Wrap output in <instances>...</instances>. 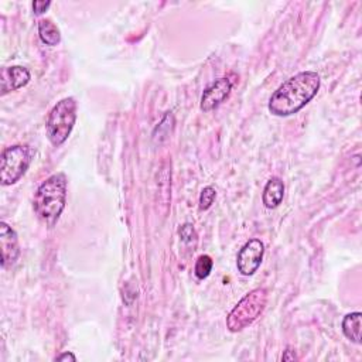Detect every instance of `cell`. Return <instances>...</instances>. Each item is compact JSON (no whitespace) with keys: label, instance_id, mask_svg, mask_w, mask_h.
<instances>
[{"label":"cell","instance_id":"cell-11","mask_svg":"<svg viewBox=\"0 0 362 362\" xmlns=\"http://www.w3.org/2000/svg\"><path fill=\"white\" fill-rule=\"evenodd\" d=\"M361 319L362 315L359 311L351 313L343 320V332L348 340L355 344H361Z\"/></svg>","mask_w":362,"mask_h":362},{"label":"cell","instance_id":"cell-16","mask_svg":"<svg viewBox=\"0 0 362 362\" xmlns=\"http://www.w3.org/2000/svg\"><path fill=\"white\" fill-rule=\"evenodd\" d=\"M180 235L183 236L184 240H191L192 236H194V228H192L191 224H184L180 228Z\"/></svg>","mask_w":362,"mask_h":362},{"label":"cell","instance_id":"cell-1","mask_svg":"<svg viewBox=\"0 0 362 362\" xmlns=\"http://www.w3.org/2000/svg\"><path fill=\"white\" fill-rule=\"evenodd\" d=\"M320 89V76L315 71L299 72L282 84L269 101V111L276 116H291L303 109Z\"/></svg>","mask_w":362,"mask_h":362},{"label":"cell","instance_id":"cell-10","mask_svg":"<svg viewBox=\"0 0 362 362\" xmlns=\"http://www.w3.org/2000/svg\"><path fill=\"white\" fill-rule=\"evenodd\" d=\"M283 197H284V184H283V181L279 177H272L268 181L267 187H264V190H263L262 200H263L264 207L269 208V210L278 208L282 204Z\"/></svg>","mask_w":362,"mask_h":362},{"label":"cell","instance_id":"cell-12","mask_svg":"<svg viewBox=\"0 0 362 362\" xmlns=\"http://www.w3.org/2000/svg\"><path fill=\"white\" fill-rule=\"evenodd\" d=\"M38 36L44 44L52 47L60 44L61 41V34L58 27L48 19H43L38 21Z\"/></svg>","mask_w":362,"mask_h":362},{"label":"cell","instance_id":"cell-8","mask_svg":"<svg viewBox=\"0 0 362 362\" xmlns=\"http://www.w3.org/2000/svg\"><path fill=\"white\" fill-rule=\"evenodd\" d=\"M232 89V82L229 78H220L212 82L201 96V109L210 112L221 105Z\"/></svg>","mask_w":362,"mask_h":362},{"label":"cell","instance_id":"cell-2","mask_svg":"<svg viewBox=\"0 0 362 362\" xmlns=\"http://www.w3.org/2000/svg\"><path fill=\"white\" fill-rule=\"evenodd\" d=\"M67 203V177L63 173L48 177L34 196V211L48 225H54Z\"/></svg>","mask_w":362,"mask_h":362},{"label":"cell","instance_id":"cell-13","mask_svg":"<svg viewBox=\"0 0 362 362\" xmlns=\"http://www.w3.org/2000/svg\"><path fill=\"white\" fill-rule=\"evenodd\" d=\"M212 267H214V262L212 259L208 256V255H201L197 262H196V276L199 279H205L210 276L211 271H212Z\"/></svg>","mask_w":362,"mask_h":362},{"label":"cell","instance_id":"cell-7","mask_svg":"<svg viewBox=\"0 0 362 362\" xmlns=\"http://www.w3.org/2000/svg\"><path fill=\"white\" fill-rule=\"evenodd\" d=\"M0 249H2V267H13L20 255L19 238L12 227L6 223L0 224Z\"/></svg>","mask_w":362,"mask_h":362},{"label":"cell","instance_id":"cell-9","mask_svg":"<svg viewBox=\"0 0 362 362\" xmlns=\"http://www.w3.org/2000/svg\"><path fill=\"white\" fill-rule=\"evenodd\" d=\"M30 81V72L27 68L14 65L2 69V95H6L12 91H17L23 87H26Z\"/></svg>","mask_w":362,"mask_h":362},{"label":"cell","instance_id":"cell-17","mask_svg":"<svg viewBox=\"0 0 362 362\" xmlns=\"http://www.w3.org/2000/svg\"><path fill=\"white\" fill-rule=\"evenodd\" d=\"M56 361H72V362H74V361H77V358H76L74 354H71V352H64V354L58 355V357L56 358Z\"/></svg>","mask_w":362,"mask_h":362},{"label":"cell","instance_id":"cell-6","mask_svg":"<svg viewBox=\"0 0 362 362\" xmlns=\"http://www.w3.org/2000/svg\"><path fill=\"white\" fill-rule=\"evenodd\" d=\"M264 245L260 239H251L238 253L236 267L244 276H252L260 267Z\"/></svg>","mask_w":362,"mask_h":362},{"label":"cell","instance_id":"cell-5","mask_svg":"<svg viewBox=\"0 0 362 362\" xmlns=\"http://www.w3.org/2000/svg\"><path fill=\"white\" fill-rule=\"evenodd\" d=\"M33 155V149L26 144H16V146L5 149L2 153V167H0L2 185H12L26 174Z\"/></svg>","mask_w":362,"mask_h":362},{"label":"cell","instance_id":"cell-14","mask_svg":"<svg viewBox=\"0 0 362 362\" xmlns=\"http://www.w3.org/2000/svg\"><path fill=\"white\" fill-rule=\"evenodd\" d=\"M215 197H216V191H215V188L211 187V185L205 187V188L201 191V196H200V210H201V211L208 210V208L214 204Z\"/></svg>","mask_w":362,"mask_h":362},{"label":"cell","instance_id":"cell-4","mask_svg":"<svg viewBox=\"0 0 362 362\" xmlns=\"http://www.w3.org/2000/svg\"><path fill=\"white\" fill-rule=\"evenodd\" d=\"M77 120V102L74 98L61 100L48 115L47 136L53 146L58 148L68 139Z\"/></svg>","mask_w":362,"mask_h":362},{"label":"cell","instance_id":"cell-15","mask_svg":"<svg viewBox=\"0 0 362 362\" xmlns=\"http://www.w3.org/2000/svg\"><path fill=\"white\" fill-rule=\"evenodd\" d=\"M52 6V2H44V0H36V2L33 3V10L36 14H43L48 8Z\"/></svg>","mask_w":362,"mask_h":362},{"label":"cell","instance_id":"cell-3","mask_svg":"<svg viewBox=\"0 0 362 362\" xmlns=\"http://www.w3.org/2000/svg\"><path fill=\"white\" fill-rule=\"evenodd\" d=\"M268 303L267 289L258 287L249 292L242 300H240L234 310L229 313L227 319V326L229 331L238 332L251 326L263 313Z\"/></svg>","mask_w":362,"mask_h":362},{"label":"cell","instance_id":"cell-18","mask_svg":"<svg viewBox=\"0 0 362 362\" xmlns=\"http://www.w3.org/2000/svg\"><path fill=\"white\" fill-rule=\"evenodd\" d=\"M282 359L283 361H295V359H297V357H296V354H291V350H287Z\"/></svg>","mask_w":362,"mask_h":362}]
</instances>
